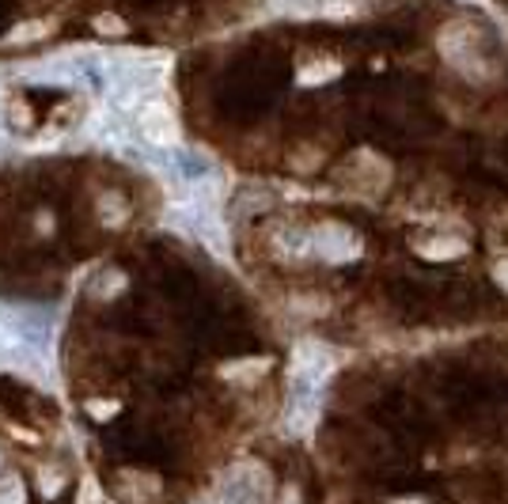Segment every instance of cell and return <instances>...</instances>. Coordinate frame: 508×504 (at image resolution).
Returning a JSON list of instances; mask_svg holds the SVG:
<instances>
[{"instance_id": "cell-6", "label": "cell", "mask_w": 508, "mask_h": 504, "mask_svg": "<svg viewBox=\"0 0 508 504\" xmlns=\"http://www.w3.org/2000/svg\"><path fill=\"white\" fill-rule=\"evenodd\" d=\"M338 179H342L349 190L379 194V190L387 186L391 171H387V163L379 160L376 152H353V156H349V163H342V174H338Z\"/></svg>"}, {"instance_id": "cell-7", "label": "cell", "mask_w": 508, "mask_h": 504, "mask_svg": "<svg viewBox=\"0 0 508 504\" xmlns=\"http://www.w3.org/2000/svg\"><path fill=\"white\" fill-rule=\"evenodd\" d=\"M319 421V391L308 387H289V410H285V428L292 436H303Z\"/></svg>"}, {"instance_id": "cell-14", "label": "cell", "mask_w": 508, "mask_h": 504, "mask_svg": "<svg viewBox=\"0 0 508 504\" xmlns=\"http://www.w3.org/2000/svg\"><path fill=\"white\" fill-rule=\"evenodd\" d=\"M38 35H46V23H27V27H19L12 35V42H27V38H38Z\"/></svg>"}, {"instance_id": "cell-12", "label": "cell", "mask_w": 508, "mask_h": 504, "mask_svg": "<svg viewBox=\"0 0 508 504\" xmlns=\"http://www.w3.org/2000/svg\"><path fill=\"white\" fill-rule=\"evenodd\" d=\"M467 243L463 239H433V243H421V255L425 258H451V255H463Z\"/></svg>"}, {"instance_id": "cell-9", "label": "cell", "mask_w": 508, "mask_h": 504, "mask_svg": "<svg viewBox=\"0 0 508 504\" xmlns=\"http://www.w3.org/2000/svg\"><path fill=\"white\" fill-rule=\"evenodd\" d=\"M277 247V255H285V258H308V232L303 228H285L281 236L273 239Z\"/></svg>"}, {"instance_id": "cell-5", "label": "cell", "mask_w": 508, "mask_h": 504, "mask_svg": "<svg viewBox=\"0 0 508 504\" xmlns=\"http://www.w3.org/2000/svg\"><path fill=\"white\" fill-rule=\"evenodd\" d=\"M361 255V239L353 236L342 224H319V228L308 232V258H319V262H349Z\"/></svg>"}, {"instance_id": "cell-13", "label": "cell", "mask_w": 508, "mask_h": 504, "mask_svg": "<svg viewBox=\"0 0 508 504\" xmlns=\"http://www.w3.org/2000/svg\"><path fill=\"white\" fill-rule=\"evenodd\" d=\"M99 216H103L107 224H122V220H125V205H122V197H118V194H107L103 201H99Z\"/></svg>"}, {"instance_id": "cell-2", "label": "cell", "mask_w": 508, "mask_h": 504, "mask_svg": "<svg viewBox=\"0 0 508 504\" xmlns=\"http://www.w3.org/2000/svg\"><path fill=\"white\" fill-rule=\"evenodd\" d=\"M133 130L141 137L144 148H179V118L164 103V99H144V103L133 110Z\"/></svg>"}, {"instance_id": "cell-11", "label": "cell", "mask_w": 508, "mask_h": 504, "mask_svg": "<svg viewBox=\"0 0 508 504\" xmlns=\"http://www.w3.org/2000/svg\"><path fill=\"white\" fill-rule=\"evenodd\" d=\"M0 504H27V486H23L19 474L0 478Z\"/></svg>"}, {"instance_id": "cell-1", "label": "cell", "mask_w": 508, "mask_h": 504, "mask_svg": "<svg viewBox=\"0 0 508 504\" xmlns=\"http://www.w3.org/2000/svg\"><path fill=\"white\" fill-rule=\"evenodd\" d=\"M270 497H273V482H270L266 467L239 463L224 474V482L209 504H270Z\"/></svg>"}, {"instance_id": "cell-17", "label": "cell", "mask_w": 508, "mask_h": 504, "mask_svg": "<svg viewBox=\"0 0 508 504\" xmlns=\"http://www.w3.org/2000/svg\"><path fill=\"white\" fill-rule=\"evenodd\" d=\"M493 277H497V285H504V289H508V258L493 266Z\"/></svg>"}, {"instance_id": "cell-8", "label": "cell", "mask_w": 508, "mask_h": 504, "mask_svg": "<svg viewBox=\"0 0 508 504\" xmlns=\"http://www.w3.org/2000/svg\"><path fill=\"white\" fill-rule=\"evenodd\" d=\"M273 8L308 19V16H342L353 8V0H273Z\"/></svg>"}, {"instance_id": "cell-3", "label": "cell", "mask_w": 508, "mask_h": 504, "mask_svg": "<svg viewBox=\"0 0 508 504\" xmlns=\"http://www.w3.org/2000/svg\"><path fill=\"white\" fill-rule=\"evenodd\" d=\"M440 54L460 72H474V77L486 72V46H482V31L474 23H451V27H444L440 31Z\"/></svg>"}, {"instance_id": "cell-10", "label": "cell", "mask_w": 508, "mask_h": 504, "mask_svg": "<svg viewBox=\"0 0 508 504\" xmlns=\"http://www.w3.org/2000/svg\"><path fill=\"white\" fill-rule=\"evenodd\" d=\"M125 289V273H118V269H99L95 277H91V292L99 296V299H111V296H118Z\"/></svg>"}, {"instance_id": "cell-18", "label": "cell", "mask_w": 508, "mask_h": 504, "mask_svg": "<svg viewBox=\"0 0 508 504\" xmlns=\"http://www.w3.org/2000/svg\"><path fill=\"white\" fill-rule=\"evenodd\" d=\"M99 31H122V23L114 16H103V19H99Z\"/></svg>"}, {"instance_id": "cell-4", "label": "cell", "mask_w": 508, "mask_h": 504, "mask_svg": "<svg viewBox=\"0 0 508 504\" xmlns=\"http://www.w3.org/2000/svg\"><path fill=\"white\" fill-rule=\"evenodd\" d=\"M334 372V352L323 341L303 338L292 349V368H289V387H308V391H323V383Z\"/></svg>"}, {"instance_id": "cell-15", "label": "cell", "mask_w": 508, "mask_h": 504, "mask_svg": "<svg viewBox=\"0 0 508 504\" xmlns=\"http://www.w3.org/2000/svg\"><path fill=\"white\" fill-rule=\"evenodd\" d=\"M38 486H42V493H49V497H54V493H58V486H61V478H58V470H42V478H38Z\"/></svg>"}, {"instance_id": "cell-16", "label": "cell", "mask_w": 508, "mask_h": 504, "mask_svg": "<svg viewBox=\"0 0 508 504\" xmlns=\"http://www.w3.org/2000/svg\"><path fill=\"white\" fill-rule=\"evenodd\" d=\"M259 375V372H266V361H259V364H232V368H224V375Z\"/></svg>"}]
</instances>
